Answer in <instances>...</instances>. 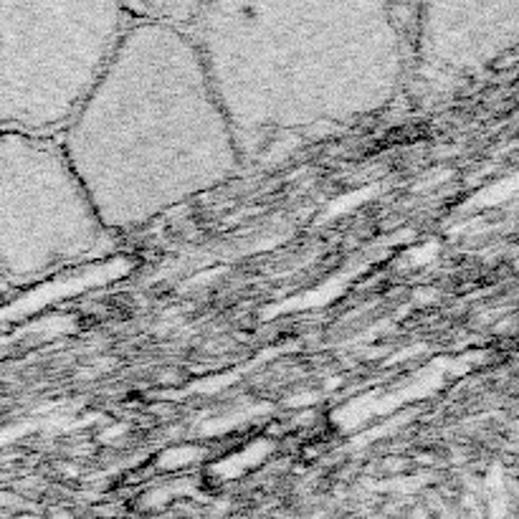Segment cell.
I'll list each match as a JSON object with an SVG mask.
<instances>
[{
    "label": "cell",
    "instance_id": "cell-4",
    "mask_svg": "<svg viewBox=\"0 0 519 519\" xmlns=\"http://www.w3.org/2000/svg\"><path fill=\"white\" fill-rule=\"evenodd\" d=\"M59 137L0 129V282H31L109 238Z\"/></svg>",
    "mask_w": 519,
    "mask_h": 519
},
{
    "label": "cell",
    "instance_id": "cell-2",
    "mask_svg": "<svg viewBox=\"0 0 519 519\" xmlns=\"http://www.w3.org/2000/svg\"><path fill=\"white\" fill-rule=\"evenodd\" d=\"M241 152L370 117L408 69L401 10L378 0L198 3L185 25Z\"/></svg>",
    "mask_w": 519,
    "mask_h": 519
},
{
    "label": "cell",
    "instance_id": "cell-1",
    "mask_svg": "<svg viewBox=\"0 0 519 519\" xmlns=\"http://www.w3.org/2000/svg\"><path fill=\"white\" fill-rule=\"evenodd\" d=\"M59 142L107 233L211 193L246 160L188 31L134 16Z\"/></svg>",
    "mask_w": 519,
    "mask_h": 519
},
{
    "label": "cell",
    "instance_id": "cell-3",
    "mask_svg": "<svg viewBox=\"0 0 519 519\" xmlns=\"http://www.w3.org/2000/svg\"><path fill=\"white\" fill-rule=\"evenodd\" d=\"M129 23L125 3H0V129L59 137Z\"/></svg>",
    "mask_w": 519,
    "mask_h": 519
},
{
    "label": "cell",
    "instance_id": "cell-5",
    "mask_svg": "<svg viewBox=\"0 0 519 519\" xmlns=\"http://www.w3.org/2000/svg\"><path fill=\"white\" fill-rule=\"evenodd\" d=\"M519 41V0H458L416 8L413 56L431 79L484 69Z\"/></svg>",
    "mask_w": 519,
    "mask_h": 519
}]
</instances>
